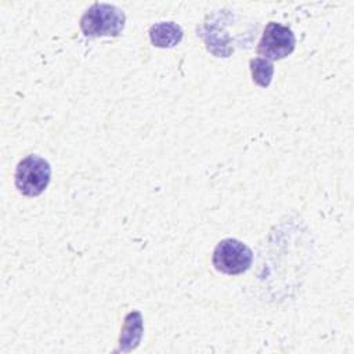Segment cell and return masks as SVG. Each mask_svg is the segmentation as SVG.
<instances>
[{
    "label": "cell",
    "instance_id": "obj_4",
    "mask_svg": "<svg viewBox=\"0 0 354 354\" xmlns=\"http://www.w3.org/2000/svg\"><path fill=\"white\" fill-rule=\"evenodd\" d=\"M295 35L288 26L270 22L257 44V53L266 59H282L295 50Z\"/></svg>",
    "mask_w": 354,
    "mask_h": 354
},
{
    "label": "cell",
    "instance_id": "obj_6",
    "mask_svg": "<svg viewBox=\"0 0 354 354\" xmlns=\"http://www.w3.org/2000/svg\"><path fill=\"white\" fill-rule=\"evenodd\" d=\"M151 43L160 48H169L178 44L183 39V29L176 22H158L149 29Z\"/></svg>",
    "mask_w": 354,
    "mask_h": 354
},
{
    "label": "cell",
    "instance_id": "obj_3",
    "mask_svg": "<svg viewBox=\"0 0 354 354\" xmlns=\"http://www.w3.org/2000/svg\"><path fill=\"white\" fill-rule=\"evenodd\" d=\"M253 260L252 250L238 239L227 238L217 243L213 252V266L217 271L236 275L246 271Z\"/></svg>",
    "mask_w": 354,
    "mask_h": 354
},
{
    "label": "cell",
    "instance_id": "obj_7",
    "mask_svg": "<svg viewBox=\"0 0 354 354\" xmlns=\"http://www.w3.org/2000/svg\"><path fill=\"white\" fill-rule=\"evenodd\" d=\"M249 65H250L253 82L261 87H268L274 75L272 62L270 59L257 57V58H252Z\"/></svg>",
    "mask_w": 354,
    "mask_h": 354
},
{
    "label": "cell",
    "instance_id": "obj_5",
    "mask_svg": "<svg viewBox=\"0 0 354 354\" xmlns=\"http://www.w3.org/2000/svg\"><path fill=\"white\" fill-rule=\"evenodd\" d=\"M144 332V325H142V315L140 311H130L124 317L122 333L119 337V347L118 353H130L134 350L138 343L141 342Z\"/></svg>",
    "mask_w": 354,
    "mask_h": 354
},
{
    "label": "cell",
    "instance_id": "obj_2",
    "mask_svg": "<svg viewBox=\"0 0 354 354\" xmlns=\"http://www.w3.org/2000/svg\"><path fill=\"white\" fill-rule=\"evenodd\" d=\"M51 178L50 163L39 155H28L15 169V187L22 195L37 196L48 185Z\"/></svg>",
    "mask_w": 354,
    "mask_h": 354
},
{
    "label": "cell",
    "instance_id": "obj_1",
    "mask_svg": "<svg viewBox=\"0 0 354 354\" xmlns=\"http://www.w3.org/2000/svg\"><path fill=\"white\" fill-rule=\"evenodd\" d=\"M126 22L124 12L106 3H94L80 18V29L87 37L112 36L122 33Z\"/></svg>",
    "mask_w": 354,
    "mask_h": 354
}]
</instances>
